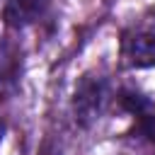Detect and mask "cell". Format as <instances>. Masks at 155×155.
<instances>
[{"label": "cell", "instance_id": "obj_1", "mask_svg": "<svg viewBox=\"0 0 155 155\" xmlns=\"http://www.w3.org/2000/svg\"><path fill=\"white\" fill-rule=\"evenodd\" d=\"M107 102V80L99 75H85L73 94V114L80 126H90L99 119Z\"/></svg>", "mask_w": 155, "mask_h": 155}, {"label": "cell", "instance_id": "obj_2", "mask_svg": "<svg viewBox=\"0 0 155 155\" xmlns=\"http://www.w3.org/2000/svg\"><path fill=\"white\" fill-rule=\"evenodd\" d=\"M121 53L131 68H153L155 65V34H133L124 39Z\"/></svg>", "mask_w": 155, "mask_h": 155}, {"label": "cell", "instance_id": "obj_3", "mask_svg": "<svg viewBox=\"0 0 155 155\" xmlns=\"http://www.w3.org/2000/svg\"><path fill=\"white\" fill-rule=\"evenodd\" d=\"M48 7V0H5L2 17L7 27L22 29L31 22H36Z\"/></svg>", "mask_w": 155, "mask_h": 155}, {"label": "cell", "instance_id": "obj_4", "mask_svg": "<svg viewBox=\"0 0 155 155\" xmlns=\"http://www.w3.org/2000/svg\"><path fill=\"white\" fill-rule=\"evenodd\" d=\"M121 102H124V107H126L133 116H138L140 131H143V133L148 136V140L155 145V107H153L143 94H138V92H124Z\"/></svg>", "mask_w": 155, "mask_h": 155}]
</instances>
